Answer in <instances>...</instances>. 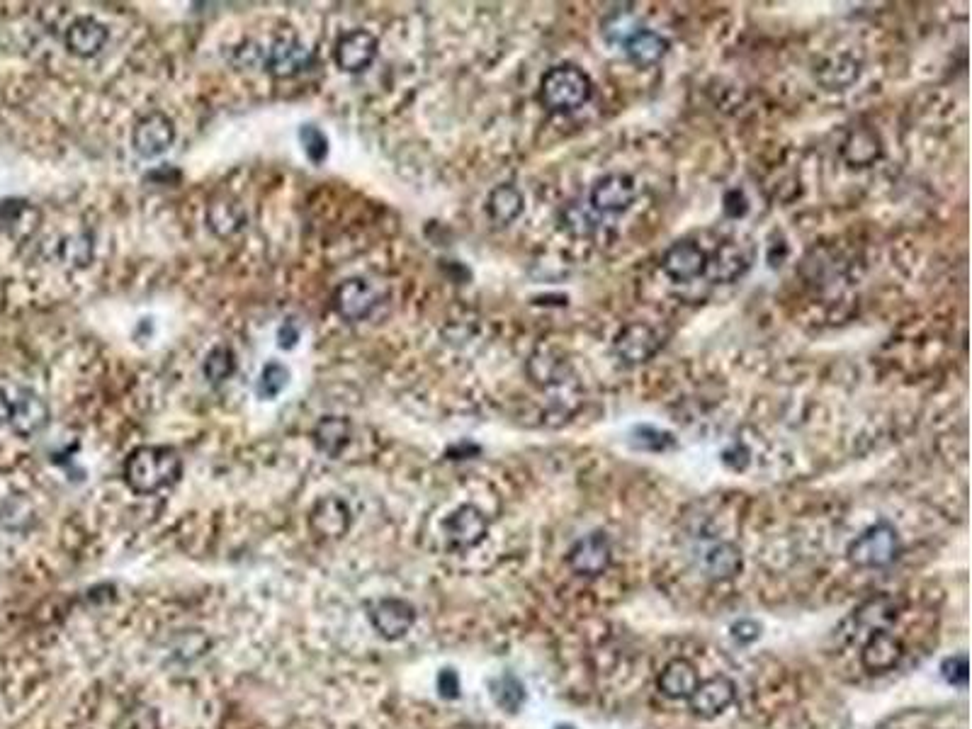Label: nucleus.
Returning a JSON list of instances; mask_svg holds the SVG:
<instances>
[{
    "instance_id": "nucleus-17",
    "label": "nucleus",
    "mask_w": 972,
    "mask_h": 729,
    "mask_svg": "<svg viewBox=\"0 0 972 729\" xmlns=\"http://www.w3.org/2000/svg\"><path fill=\"white\" fill-rule=\"evenodd\" d=\"M248 214L236 197L219 195L207 205V226L219 239L236 236L246 226Z\"/></svg>"
},
{
    "instance_id": "nucleus-22",
    "label": "nucleus",
    "mask_w": 972,
    "mask_h": 729,
    "mask_svg": "<svg viewBox=\"0 0 972 729\" xmlns=\"http://www.w3.org/2000/svg\"><path fill=\"white\" fill-rule=\"evenodd\" d=\"M625 54L635 61L637 66H652L661 61V56L669 49V42L652 30H632V35L623 42Z\"/></svg>"
},
{
    "instance_id": "nucleus-21",
    "label": "nucleus",
    "mask_w": 972,
    "mask_h": 729,
    "mask_svg": "<svg viewBox=\"0 0 972 729\" xmlns=\"http://www.w3.org/2000/svg\"><path fill=\"white\" fill-rule=\"evenodd\" d=\"M698 671L691 661L674 659L664 666L659 676L661 693L669 698H691V693L698 688Z\"/></svg>"
},
{
    "instance_id": "nucleus-5",
    "label": "nucleus",
    "mask_w": 972,
    "mask_h": 729,
    "mask_svg": "<svg viewBox=\"0 0 972 729\" xmlns=\"http://www.w3.org/2000/svg\"><path fill=\"white\" fill-rule=\"evenodd\" d=\"M175 141V122L166 112L154 110L137 120L132 129V146L141 158H156L166 154Z\"/></svg>"
},
{
    "instance_id": "nucleus-36",
    "label": "nucleus",
    "mask_w": 972,
    "mask_h": 729,
    "mask_svg": "<svg viewBox=\"0 0 972 729\" xmlns=\"http://www.w3.org/2000/svg\"><path fill=\"white\" fill-rule=\"evenodd\" d=\"M732 637L739 644H754L761 637V625L754 620H739L732 625Z\"/></svg>"
},
{
    "instance_id": "nucleus-24",
    "label": "nucleus",
    "mask_w": 972,
    "mask_h": 729,
    "mask_svg": "<svg viewBox=\"0 0 972 729\" xmlns=\"http://www.w3.org/2000/svg\"><path fill=\"white\" fill-rule=\"evenodd\" d=\"M314 443L329 457H338L350 443V421L343 416H324L314 428Z\"/></svg>"
},
{
    "instance_id": "nucleus-29",
    "label": "nucleus",
    "mask_w": 972,
    "mask_h": 729,
    "mask_svg": "<svg viewBox=\"0 0 972 729\" xmlns=\"http://www.w3.org/2000/svg\"><path fill=\"white\" fill-rule=\"evenodd\" d=\"M287 384H290V370H287L282 363H275L273 360V363H268L261 370V377H258V384H256V394L265 401L278 399L280 394L285 392Z\"/></svg>"
},
{
    "instance_id": "nucleus-33",
    "label": "nucleus",
    "mask_w": 972,
    "mask_h": 729,
    "mask_svg": "<svg viewBox=\"0 0 972 729\" xmlns=\"http://www.w3.org/2000/svg\"><path fill=\"white\" fill-rule=\"evenodd\" d=\"M562 226L567 231H572L574 236H586V234H591L593 226H596V222H593V217H591L589 212H586L584 207L569 205L562 212Z\"/></svg>"
},
{
    "instance_id": "nucleus-27",
    "label": "nucleus",
    "mask_w": 972,
    "mask_h": 729,
    "mask_svg": "<svg viewBox=\"0 0 972 729\" xmlns=\"http://www.w3.org/2000/svg\"><path fill=\"white\" fill-rule=\"evenodd\" d=\"M236 372V353L229 346H214L205 355V363H202V375L209 384L219 387L226 380H231Z\"/></svg>"
},
{
    "instance_id": "nucleus-31",
    "label": "nucleus",
    "mask_w": 972,
    "mask_h": 729,
    "mask_svg": "<svg viewBox=\"0 0 972 729\" xmlns=\"http://www.w3.org/2000/svg\"><path fill=\"white\" fill-rule=\"evenodd\" d=\"M299 141H302L304 154H307V158L314 163V166H321V163L329 158V139H326V134L321 132L316 124H302V129H299Z\"/></svg>"
},
{
    "instance_id": "nucleus-1",
    "label": "nucleus",
    "mask_w": 972,
    "mask_h": 729,
    "mask_svg": "<svg viewBox=\"0 0 972 729\" xmlns=\"http://www.w3.org/2000/svg\"><path fill=\"white\" fill-rule=\"evenodd\" d=\"M180 474H183V460L178 450L168 445H141L129 452L124 462V479L129 489L141 496L171 489L180 482Z\"/></svg>"
},
{
    "instance_id": "nucleus-38",
    "label": "nucleus",
    "mask_w": 972,
    "mask_h": 729,
    "mask_svg": "<svg viewBox=\"0 0 972 729\" xmlns=\"http://www.w3.org/2000/svg\"><path fill=\"white\" fill-rule=\"evenodd\" d=\"M299 343V326L295 324V319L285 321L278 331V346L282 350H292Z\"/></svg>"
},
{
    "instance_id": "nucleus-3",
    "label": "nucleus",
    "mask_w": 972,
    "mask_h": 729,
    "mask_svg": "<svg viewBox=\"0 0 972 729\" xmlns=\"http://www.w3.org/2000/svg\"><path fill=\"white\" fill-rule=\"evenodd\" d=\"M900 555V535L890 523H875L863 530L849 547L851 564L861 569H880Z\"/></svg>"
},
{
    "instance_id": "nucleus-32",
    "label": "nucleus",
    "mask_w": 972,
    "mask_h": 729,
    "mask_svg": "<svg viewBox=\"0 0 972 729\" xmlns=\"http://www.w3.org/2000/svg\"><path fill=\"white\" fill-rule=\"evenodd\" d=\"M632 443H635V448H642V450H666L674 445V438H671L669 433H661L652 426H642V428H635V433H632Z\"/></svg>"
},
{
    "instance_id": "nucleus-7",
    "label": "nucleus",
    "mask_w": 972,
    "mask_h": 729,
    "mask_svg": "<svg viewBox=\"0 0 972 729\" xmlns=\"http://www.w3.org/2000/svg\"><path fill=\"white\" fill-rule=\"evenodd\" d=\"M377 49H380V42H377V37L372 32L350 30L336 42L333 59H336V66L341 71L363 73L377 59Z\"/></svg>"
},
{
    "instance_id": "nucleus-11",
    "label": "nucleus",
    "mask_w": 972,
    "mask_h": 729,
    "mask_svg": "<svg viewBox=\"0 0 972 729\" xmlns=\"http://www.w3.org/2000/svg\"><path fill=\"white\" fill-rule=\"evenodd\" d=\"M370 623L384 640H399L416 623V610L401 598H382L370 606Z\"/></svg>"
},
{
    "instance_id": "nucleus-19",
    "label": "nucleus",
    "mask_w": 972,
    "mask_h": 729,
    "mask_svg": "<svg viewBox=\"0 0 972 729\" xmlns=\"http://www.w3.org/2000/svg\"><path fill=\"white\" fill-rule=\"evenodd\" d=\"M661 265H664V273L669 278H674L676 282H686L698 278L708 268V256L695 243L678 241L666 251Z\"/></svg>"
},
{
    "instance_id": "nucleus-10",
    "label": "nucleus",
    "mask_w": 972,
    "mask_h": 729,
    "mask_svg": "<svg viewBox=\"0 0 972 729\" xmlns=\"http://www.w3.org/2000/svg\"><path fill=\"white\" fill-rule=\"evenodd\" d=\"M695 564L712 581H727L742 569V552L725 540L703 542L695 552Z\"/></svg>"
},
{
    "instance_id": "nucleus-2",
    "label": "nucleus",
    "mask_w": 972,
    "mask_h": 729,
    "mask_svg": "<svg viewBox=\"0 0 972 729\" xmlns=\"http://www.w3.org/2000/svg\"><path fill=\"white\" fill-rule=\"evenodd\" d=\"M591 98V81L584 71L572 64L555 66L545 73L540 83L542 105L552 112H572Z\"/></svg>"
},
{
    "instance_id": "nucleus-13",
    "label": "nucleus",
    "mask_w": 972,
    "mask_h": 729,
    "mask_svg": "<svg viewBox=\"0 0 972 729\" xmlns=\"http://www.w3.org/2000/svg\"><path fill=\"white\" fill-rule=\"evenodd\" d=\"M637 183L625 173L603 175L591 188V205L598 212H625L635 202Z\"/></svg>"
},
{
    "instance_id": "nucleus-39",
    "label": "nucleus",
    "mask_w": 972,
    "mask_h": 729,
    "mask_svg": "<svg viewBox=\"0 0 972 729\" xmlns=\"http://www.w3.org/2000/svg\"><path fill=\"white\" fill-rule=\"evenodd\" d=\"M10 418H13V401H10L8 394L0 389V426L10 423Z\"/></svg>"
},
{
    "instance_id": "nucleus-6",
    "label": "nucleus",
    "mask_w": 972,
    "mask_h": 729,
    "mask_svg": "<svg viewBox=\"0 0 972 729\" xmlns=\"http://www.w3.org/2000/svg\"><path fill=\"white\" fill-rule=\"evenodd\" d=\"M380 304V292L365 278H350L333 292V309L346 321H363Z\"/></svg>"
},
{
    "instance_id": "nucleus-14",
    "label": "nucleus",
    "mask_w": 972,
    "mask_h": 729,
    "mask_svg": "<svg viewBox=\"0 0 972 729\" xmlns=\"http://www.w3.org/2000/svg\"><path fill=\"white\" fill-rule=\"evenodd\" d=\"M569 567L579 576H598L608 569L610 564V542L603 533H591L581 538L569 550L567 557Z\"/></svg>"
},
{
    "instance_id": "nucleus-18",
    "label": "nucleus",
    "mask_w": 972,
    "mask_h": 729,
    "mask_svg": "<svg viewBox=\"0 0 972 729\" xmlns=\"http://www.w3.org/2000/svg\"><path fill=\"white\" fill-rule=\"evenodd\" d=\"M659 346V336L647 324H630L615 336V353L625 363H644L657 353Z\"/></svg>"
},
{
    "instance_id": "nucleus-40",
    "label": "nucleus",
    "mask_w": 972,
    "mask_h": 729,
    "mask_svg": "<svg viewBox=\"0 0 972 729\" xmlns=\"http://www.w3.org/2000/svg\"><path fill=\"white\" fill-rule=\"evenodd\" d=\"M557 729H574V727H569V725H562V727H557Z\"/></svg>"
},
{
    "instance_id": "nucleus-15",
    "label": "nucleus",
    "mask_w": 972,
    "mask_h": 729,
    "mask_svg": "<svg viewBox=\"0 0 972 729\" xmlns=\"http://www.w3.org/2000/svg\"><path fill=\"white\" fill-rule=\"evenodd\" d=\"M49 423V406L47 401L39 397L32 389H20L18 399L13 401V418H10V428L20 435V438H30L42 431Z\"/></svg>"
},
{
    "instance_id": "nucleus-16",
    "label": "nucleus",
    "mask_w": 972,
    "mask_h": 729,
    "mask_svg": "<svg viewBox=\"0 0 972 729\" xmlns=\"http://www.w3.org/2000/svg\"><path fill=\"white\" fill-rule=\"evenodd\" d=\"M107 39H110V32H107L103 22L95 18H78L66 30V49L73 56L90 59V56L103 52Z\"/></svg>"
},
{
    "instance_id": "nucleus-37",
    "label": "nucleus",
    "mask_w": 972,
    "mask_h": 729,
    "mask_svg": "<svg viewBox=\"0 0 972 729\" xmlns=\"http://www.w3.org/2000/svg\"><path fill=\"white\" fill-rule=\"evenodd\" d=\"M438 691H440V695H443V698H448V700H455L457 695H460V678H457L455 671H452V669L440 671Z\"/></svg>"
},
{
    "instance_id": "nucleus-35",
    "label": "nucleus",
    "mask_w": 972,
    "mask_h": 729,
    "mask_svg": "<svg viewBox=\"0 0 972 729\" xmlns=\"http://www.w3.org/2000/svg\"><path fill=\"white\" fill-rule=\"evenodd\" d=\"M941 671H943V678H946L948 683H953V686H965V683H968V659L965 657L946 659L943 661Z\"/></svg>"
},
{
    "instance_id": "nucleus-9",
    "label": "nucleus",
    "mask_w": 972,
    "mask_h": 729,
    "mask_svg": "<svg viewBox=\"0 0 972 729\" xmlns=\"http://www.w3.org/2000/svg\"><path fill=\"white\" fill-rule=\"evenodd\" d=\"M445 530V540L450 542V547L455 550H469V547L479 545L484 540L486 530H489V521L477 506H460L445 518L443 523Z\"/></svg>"
},
{
    "instance_id": "nucleus-12",
    "label": "nucleus",
    "mask_w": 972,
    "mask_h": 729,
    "mask_svg": "<svg viewBox=\"0 0 972 729\" xmlns=\"http://www.w3.org/2000/svg\"><path fill=\"white\" fill-rule=\"evenodd\" d=\"M734 698H737V686L727 676H715L698 683V688L691 693L688 703H691L695 717L710 720V717L722 715L734 703Z\"/></svg>"
},
{
    "instance_id": "nucleus-26",
    "label": "nucleus",
    "mask_w": 972,
    "mask_h": 729,
    "mask_svg": "<svg viewBox=\"0 0 972 729\" xmlns=\"http://www.w3.org/2000/svg\"><path fill=\"white\" fill-rule=\"evenodd\" d=\"M39 212L25 200H5L0 202V224L8 226L10 234L27 236L37 229Z\"/></svg>"
},
{
    "instance_id": "nucleus-28",
    "label": "nucleus",
    "mask_w": 972,
    "mask_h": 729,
    "mask_svg": "<svg viewBox=\"0 0 972 729\" xmlns=\"http://www.w3.org/2000/svg\"><path fill=\"white\" fill-rule=\"evenodd\" d=\"M491 698L506 712H518L525 703V686L516 676H501L491 681Z\"/></svg>"
},
{
    "instance_id": "nucleus-25",
    "label": "nucleus",
    "mask_w": 972,
    "mask_h": 729,
    "mask_svg": "<svg viewBox=\"0 0 972 729\" xmlns=\"http://www.w3.org/2000/svg\"><path fill=\"white\" fill-rule=\"evenodd\" d=\"M861 76V64L849 54L832 56L817 69V81L827 90H846Z\"/></svg>"
},
{
    "instance_id": "nucleus-20",
    "label": "nucleus",
    "mask_w": 972,
    "mask_h": 729,
    "mask_svg": "<svg viewBox=\"0 0 972 729\" xmlns=\"http://www.w3.org/2000/svg\"><path fill=\"white\" fill-rule=\"evenodd\" d=\"M902 659V642L887 630L870 632L868 642L863 644L861 661L870 674H883V671L895 669L897 661Z\"/></svg>"
},
{
    "instance_id": "nucleus-30",
    "label": "nucleus",
    "mask_w": 972,
    "mask_h": 729,
    "mask_svg": "<svg viewBox=\"0 0 972 729\" xmlns=\"http://www.w3.org/2000/svg\"><path fill=\"white\" fill-rule=\"evenodd\" d=\"M93 256H95V243H93V236L86 234H76V236H69V239H64V243H61V261H64L66 265H73V268H86V265H90V261H93Z\"/></svg>"
},
{
    "instance_id": "nucleus-23",
    "label": "nucleus",
    "mask_w": 972,
    "mask_h": 729,
    "mask_svg": "<svg viewBox=\"0 0 972 729\" xmlns=\"http://www.w3.org/2000/svg\"><path fill=\"white\" fill-rule=\"evenodd\" d=\"M523 205H525V202H523L521 190H518L516 185L504 183V185H496V188L489 192V200H486V212H489L491 222L506 226V224H511L513 219L521 217Z\"/></svg>"
},
{
    "instance_id": "nucleus-8",
    "label": "nucleus",
    "mask_w": 972,
    "mask_h": 729,
    "mask_svg": "<svg viewBox=\"0 0 972 729\" xmlns=\"http://www.w3.org/2000/svg\"><path fill=\"white\" fill-rule=\"evenodd\" d=\"M350 523H353V513L341 496H324L309 511V528L321 540L343 538L350 530Z\"/></svg>"
},
{
    "instance_id": "nucleus-4",
    "label": "nucleus",
    "mask_w": 972,
    "mask_h": 729,
    "mask_svg": "<svg viewBox=\"0 0 972 729\" xmlns=\"http://www.w3.org/2000/svg\"><path fill=\"white\" fill-rule=\"evenodd\" d=\"M309 64H312V52L292 32H287V35L282 32V35L275 37L263 54V69L273 78H280V81L299 76V73L309 69Z\"/></svg>"
},
{
    "instance_id": "nucleus-34",
    "label": "nucleus",
    "mask_w": 972,
    "mask_h": 729,
    "mask_svg": "<svg viewBox=\"0 0 972 729\" xmlns=\"http://www.w3.org/2000/svg\"><path fill=\"white\" fill-rule=\"evenodd\" d=\"M263 54L265 49L258 47L256 42H243L234 52V64L241 69H256V66H263Z\"/></svg>"
}]
</instances>
